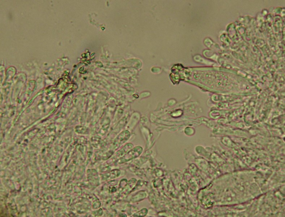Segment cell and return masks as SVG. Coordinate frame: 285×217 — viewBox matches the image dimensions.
Here are the masks:
<instances>
[{
  "label": "cell",
  "mask_w": 285,
  "mask_h": 217,
  "mask_svg": "<svg viewBox=\"0 0 285 217\" xmlns=\"http://www.w3.org/2000/svg\"><path fill=\"white\" fill-rule=\"evenodd\" d=\"M139 155L138 153H137V152L135 151L134 150H132V151L129 152L128 153L126 154V155H124L122 158L119 159L117 163L119 164L126 163V162L129 161L133 158H136Z\"/></svg>",
  "instance_id": "cell-1"
},
{
  "label": "cell",
  "mask_w": 285,
  "mask_h": 217,
  "mask_svg": "<svg viewBox=\"0 0 285 217\" xmlns=\"http://www.w3.org/2000/svg\"><path fill=\"white\" fill-rule=\"evenodd\" d=\"M120 173V171L119 170H115L112 171L109 173L105 174V175L103 176L102 179L105 180L107 179H110L114 178L116 177H118Z\"/></svg>",
  "instance_id": "cell-2"
},
{
  "label": "cell",
  "mask_w": 285,
  "mask_h": 217,
  "mask_svg": "<svg viewBox=\"0 0 285 217\" xmlns=\"http://www.w3.org/2000/svg\"><path fill=\"white\" fill-rule=\"evenodd\" d=\"M146 209H143L134 215V216H143L146 215Z\"/></svg>",
  "instance_id": "cell-3"
}]
</instances>
